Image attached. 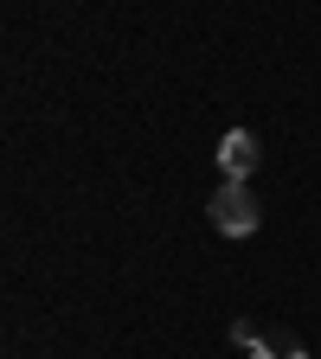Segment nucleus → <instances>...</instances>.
Listing matches in <instances>:
<instances>
[{
    "label": "nucleus",
    "mask_w": 321,
    "mask_h": 359,
    "mask_svg": "<svg viewBox=\"0 0 321 359\" xmlns=\"http://www.w3.org/2000/svg\"><path fill=\"white\" fill-rule=\"evenodd\" d=\"M206 212H212V224H218L225 238H251V231H257V218H263L257 199H251V180H225V187L212 193Z\"/></svg>",
    "instance_id": "obj_1"
},
{
    "label": "nucleus",
    "mask_w": 321,
    "mask_h": 359,
    "mask_svg": "<svg viewBox=\"0 0 321 359\" xmlns=\"http://www.w3.org/2000/svg\"><path fill=\"white\" fill-rule=\"evenodd\" d=\"M251 167H257V135L251 128H232L218 142V173L225 180H251Z\"/></svg>",
    "instance_id": "obj_2"
},
{
    "label": "nucleus",
    "mask_w": 321,
    "mask_h": 359,
    "mask_svg": "<svg viewBox=\"0 0 321 359\" xmlns=\"http://www.w3.org/2000/svg\"><path fill=\"white\" fill-rule=\"evenodd\" d=\"M244 353H251V359H302V346H296V340H283V334H277V340H263V334H257Z\"/></svg>",
    "instance_id": "obj_3"
}]
</instances>
